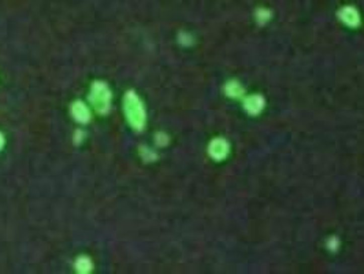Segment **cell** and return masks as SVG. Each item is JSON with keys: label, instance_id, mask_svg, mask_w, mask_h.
Here are the masks:
<instances>
[{"label": "cell", "instance_id": "cell-1", "mask_svg": "<svg viewBox=\"0 0 364 274\" xmlns=\"http://www.w3.org/2000/svg\"><path fill=\"white\" fill-rule=\"evenodd\" d=\"M123 108L129 123L131 126L140 130L145 125V111L142 107V103L134 92H127L123 99Z\"/></svg>", "mask_w": 364, "mask_h": 274}, {"label": "cell", "instance_id": "cell-2", "mask_svg": "<svg viewBox=\"0 0 364 274\" xmlns=\"http://www.w3.org/2000/svg\"><path fill=\"white\" fill-rule=\"evenodd\" d=\"M91 103L95 107L97 113L106 114L110 108V102H111V92L104 83H95L91 89L89 95Z\"/></svg>", "mask_w": 364, "mask_h": 274}, {"label": "cell", "instance_id": "cell-3", "mask_svg": "<svg viewBox=\"0 0 364 274\" xmlns=\"http://www.w3.org/2000/svg\"><path fill=\"white\" fill-rule=\"evenodd\" d=\"M208 152L215 161H222L229 154V144L224 139H215L211 142L208 147Z\"/></svg>", "mask_w": 364, "mask_h": 274}, {"label": "cell", "instance_id": "cell-4", "mask_svg": "<svg viewBox=\"0 0 364 274\" xmlns=\"http://www.w3.org/2000/svg\"><path fill=\"white\" fill-rule=\"evenodd\" d=\"M244 107L249 114H259L264 107V99L260 95H252V96H248L244 103Z\"/></svg>", "mask_w": 364, "mask_h": 274}, {"label": "cell", "instance_id": "cell-5", "mask_svg": "<svg viewBox=\"0 0 364 274\" xmlns=\"http://www.w3.org/2000/svg\"><path fill=\"white\" fill-rule=\"evenodd\" d=\"M71 114H73L74 119H77L78 122L85 123L91 119V113L88 107L83 102H76L71 107Z\"/></svg>", "mask_w": 364, "mask_h": 274}, {"label": "cell", "instance_id": "cell-6", "mask_svg": "<svg viewBox=\"0 0 364 274\" xmlns=\"http://www.w3.org/2000/svg\"><path fill=\"white\" fill-rule=\"evenodd\" d=\"M340 18L348 26H356L360 22L359 14H357V11L354 10L353 7H344L340 11Z\"/></svg>", "mask_w": 364, "mask_h": 274}, {"label": "cell", "instance_id": "cell-7", "mask_svg": "<svg viewBox=\"0 0 364 274\" xmlns=\"http://www.w3.org/2000/svg\"><path fill=\"white\" fill-rule=\"evenodd\" d=\"M92 269H93V264L89 258L81 256V258H78L77 262H76V270H77L78 273L87 274V273H89V271H91Z\"/></svg>", "mask_w": 364, "mask_h": 274}, {"label": "cell", "instance_id": "cell-8", "mask_svg": "<svg viewBox=\"0 0 364 274\" xmlns=\"http://www.w3.org/2000/svg\"><path fill=\"white\" fill-rule=\"evenodd\" d=\"M225 91H226V93H228L229 96H232V98H240L244 93L243 87H241L237 81H230V83H228V85L225 87Z\"/></svg>", "mask_w": 364, "mask_h": 274}, {"label": "cell", "instance_id": "cell-9", "mask_svg": "<svg viewBox=\"0 0 364 274\" xmlns=\"http://www.w3.org/2000/svg\"><path fill=\"white\" fill-rule=\"evenodd\" d=\"M256 18L260 21V22H266V21L270 18V13L266 10H259L256 14Z\"/></svg>", "mask_w": 364, "mask_h": 274}, {"label": "cell", "instance_id": "cell-10", "mask_svg": "<svg viewBox=\"0 0 364 274\" xmlns=\"http://www.w3.org/2000/svg\"><path fill=\"white\" fill-rule=\"evenodd\" d=\"M3 146H5V137L2 136V133H0V150L3 148Z\"/></svg>", "mask_w": 364, "mask_h": 274}]
</instances>
